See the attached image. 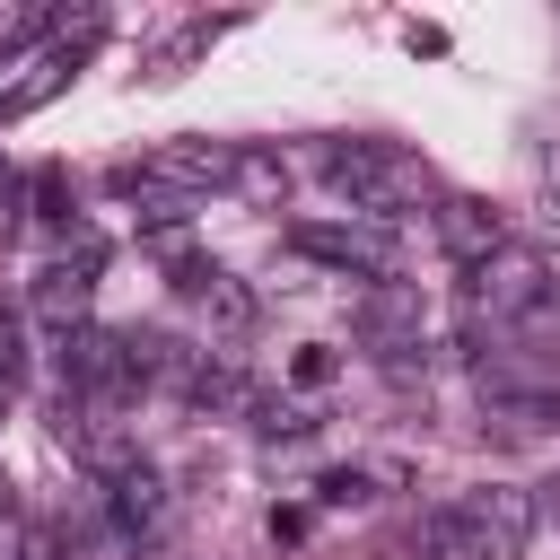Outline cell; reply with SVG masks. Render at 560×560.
<instances>
[{
	"label": "cell",
	"mask_w": 560,
	"mask_h": 560,
	"mask_svg": "<svg viewBox=\"0 0 560 560\" xmlns=\"http://www.w3.org/2000/svg\"><path fill=\"white\" fill-rule=\"evenodd\" d=\"M464 306H472V332H490L481 350H499V341H508V350L560 359V280H551V262H542V254L499 245L490 262H472Z\"/></svg>",
	"instance_id": "6da1fadb"
},
{
	"label": "cell",
	"mask_w": 560,
	"mask_h": 560,
	"mask_svg": "<svg viewBox=\"0 0 560 560\" xmlns=\"http://www.w3.org/2000/svg\"><path fill=\"white\" fill-rule=\"evenodd\" d=\"M534 534V499L525 490H464L420 508L411 525V560H516Z\"/></svg>",
	"instance_id": "7a4b0ae2"
},
{
	"label": "cell",
	"mask_w": 560,
	"mask_h": 560,
	"mask_svg": "<svg viewBox=\"0 0 560 560\" xmlns=\"http://www.w3.org/2000/svg\"><path fill=\"white\" fill-rule=\"evenodd\" d=\"M315 166H324V184H332V192H350L359 210H402V201H420V192H429V166H420V158H402L394 140H332Z\"/></svg>",
	"instance_id": "3957f363"
},
{
	"label": "cell",
	"mask_w": 560,
	"mask_h": 560,
	"mask_svg": "<svg viewBox=\"0 0 560 560\" xmlns=\"http://www.w3.org/2000/svg\"><path fill=\"white\" fill-rule=\"evenodd\" d=\"M52 429H61V446H70L88 472H105V481H122V472L140 464V455H131V438H122V420H114V411H96V402H79V394H61V420H52Z\"/></svg>",
	"instance_id": "277c9868"
},
{
	"label": "cell",
	"mask_w": 560,
	"mask_h": 560,
	"mask_svg": "<svg viewBox=\"0 0 560 560\" xmlns=\"http://www.w3.org/2000/svg\"><path fill=\"white\" fill-rule=\"evenodd\" d=\"M289 245L315 254V262H332V271H359V280H376V271L394 262V236H385V228H324V219H298Z\"/></svg>",
	"instance_id": "5b68a950"
},
{
	"label": "cell",
	"mask_w": 560,
	"mask_h": 560,
	"mask_svg": "<svg viewBox=\"0 0 560 560\" xmlns=\"http://www.w3.org/2000/svg\"><path fill=\"white\" fill-rule=\"evenodd\" d=\"M438 245L464 254V262H490L508 236H499V210L490 201H438Z\"/></svg>",
	"instance_id": "8992f818"
},
{
	"label": "cell",
	"mask_w": 560,
	"mask_h": 560,
	"mask_svg": "<svg viewBox=\"0 0 560 560\" xmlns=\"http://www.w3.org/2000/svg\"><path fill=\"white\" fill-rule=\"evenodd\" d=\"M105 490H114V525H122L131 542H158V534H166V490H158L149 464H131V472L105 481Z\"/></svg>",
	"instance_id": "52a82bcc"
},
{
	"label": "cell",
	"mask_w": 560,
	"mask_h": 560,
	"mask_svg": "<svg viewBox=\"0 0 560 560\" xmlns=\"http://www.w3.org/2000/svg\"><path fill=\"white\" fill-rule=\"evenodd\" d=\"M88 289H96V254H79V262H52V271H35V306H44L52 324H70V315L88 306Z\"/></svg>",
	"instance_id": "ba28073f"
},
{
	"label": "cell",
	"mask_w": 560,
	"mask_h": 560,
	"mask_svg": "<svg viewBox=\"0 0 560 560\" xmlns=\"http://www.w3.org/2000/svg\"><path fill=\"white\" fill-rule=\"evenodd\" d=\"M315 499H324V508H359V499H368V481H359V472H324V481H315Z\"/></svg>",
	"instance_id": "9c48e42d"
},
{
	"label": "cell",
	"mask_w": 560,
	"mask_h": 560,
	"mask_svg": "<svg viewBox=\"0 0 560 560\" xmlns=\"http://www.w3.org/2000/svg\"><path fill=\"white\" fill-rule=\"evenodd\" d=\"M18 228V184H0V236Z\"/></svg>",
	"instance_id": "30bf717a"
}]
</instances>
